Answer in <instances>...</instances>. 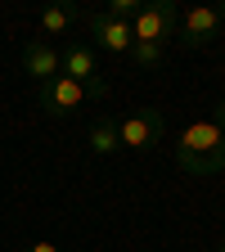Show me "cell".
<instances>
[{"mask_svg": "<svg viewBox=\"0 0 225 252\" xmlns=\"http://www.w3.org/2000/svg\"><path fill=\"white\" fill-rule=\"evenodd\" d=\"M59 77H68V81H77V86L104 81V77H99V54H95V45L68 41V45L59 50Z\"/></svg>", "mask_w": 225, "mask_h": 252, "instance_id": "cell-3", "label": "cell"}, {"mask_svg": "<svg viewBox=\"0 0 225 252\" xmlns=\"http://www.w3.org/2000/svg\"><path fill=\"white\" fill-rule=\"evenodd\" d=\"M86 23H90V36H95V45H99V50H108V54H131V45H135L131 23H122V18L104 14V9H95Z\"/></svg>", "mask_w": 225, "mask_h": 252, "instance_id": "cell-7", "label": "cell"}, {"mask_svg": "<svg viewBox=\"0 0 225 252\" xmlns=\"http://www.w3.org/2000/svg\"><path fill=\"white\" fill-rule=\"evenodd\" d=\"M212 122H216V126H221V131H225V99H221V104L212 108Z\"/></svg>", "mask_w": 225, "mask_h": 252, "instance_id": "cell-14", "label": "cell"}, {"mask_svg": "<svg viewBox=\"0 0 225 252\" xmlns=\"http://www.w3.org/2000/svg\"><path fill=\"white\" fill-rule=\"evenodd\" d=\"M36 104H41L50 117H72L81 104H90V94H86V86H77V81H68V77H54V81H45V86L36 90Z\"/></svg>", "mask_w": 225, "mask_h": 252, "instance_id": "cell-4", "label": "cell"}, {"mask_svg": "<svg viewBox=\"0 0 225 252\" xmlns=\"http://www.w3.org/2000/svg\"><path fill=\"white\" fill-rule=\"evenodd\" d=\"M216 252H225V243H221V248H216Z\"/></svg>", "mask_w": 225, "mask_h": 252, "instance_id": "cell-15", "label": "cell"}, {"mask_svg": "<svg viewBox=\"0 0 225 252\" xmlns=\"http://www.w3.org/2000/svg\"><path fill=\"white\" fill-rule=\"evenodd\" d=\"M216 27H221V14H216V5H194V9H185L180 14V45L185 50H203L212 36H216Z\"/></svg>", "mask_w": 225, "mask_h": 252, "instance_id": "cell-6", "label": "cell"}, {"mask_svg": "<svg viewBox=\"0 0 225 252\" xmlns=\"http://www.w3.org/2000/svg\"><path fill=\"white\" fill-rule=\"evenodd\" d=\"M176 32H180V9L171 5V0H149V5H140V14L131 18V36L140 45H167Z\"/></svg>", "mask_w": 225, "mask_h": 252, "instance_id": "cell-1", "label": "cell"}, {"mask_svg": "<svg viewBox=\"0 0 225 252\" xmlns=\"http://www.w3.org/2000/svg\"><path fill=\"white\" fill-rule=\"evenodd\" d=\"M117 140H122V149H135V153L162 144L167 140V113L162 108H135L131 117L117 122Z\"/></svg>", "mask_w": 225, "mask_h": 252, "instance_id": "cell-2", "label": "cell"}, {"mask_svg": "<svg viewBox=\"0 0 225 252\" xmlns=\"http://www.w3.org/2000/svg\"><path fill=\"white\" fill-rule=\"evenodd\" d=\"M126 59H131L135 68H158V63H162V45H140V41H135Z\"/></svg>", "mask_w": 225, "mask_h": 252, "instance_id": "cell-12", "label": "cell"}, {"mask_svg": "<svg viewBox=\"0 0 225 252\" xmlns=\"http://www.w3.org/2000/svg\"><path fill=\"white\" fill-rule=\"evenodd\" d=\"M122 149V140H117V122L113 117H99L90 126V153H99V158H108V153H117Z\"/></svg>", "mask_w": 225, "mask_h": 252, "instance_id": "cell-10", "label": "cell"}, {"mask_svg": "<svg viewBox=\"0 0 225 252\" xmlns=\"http://www.w3.org/2000/svg\"><path fill=\"white\" fill-rule=\"evenodd\" d=\"M176 153H189V158H212V153H225V131L203 117V122H189L185 131L176 135Z\"/></svg>", "mask_w": 225, "mask_h": 252, "instance_id": "cell-5", "label": "cell"}, {"mask_svg": "<svg viewBox=\"0 0 225 252\" xmlns=\"http://www.w3.org/2000/svg\"><path fill=\"white\" fill-rule=\"evenodd\" d=\"M23 72L36 81V86L54 81V77H59V45H54V41H41V36H32V41L23 45Z\"/></svg>", "mask_w": 225, "mask_h": 252, "instance_id": "cell-8", "label": "cell"}, {"mask_svg": "<svg viewBox=\"0 0 225 252\" xmlns=\"http://www.w3.org/2000/svg\"><path fill=\"white\" fill-rule=\"evenodd\" d=\"M77 23V5H50L45 14H41V41H50V36H63Z\"/></svg>", "mask_w": 225, "mask_h": 252, "instance_id": "cell-9", "label": "cell"}, {"mask_svg": "<svg viewBox=\"0 0 225 252\" xmlns=\"http://www.w3.org/2000/svg\"><path fill=\"white\" fill-rule=\"evenodd\" d=\"M176 167L189 171V176H216L225 171V153H212V158H189V153H176Z\"/></svg>", "mask_w": 225, "mask_h": 252, "instance_id": "cell-11", "label": "cell"}, {"mask_svg": "<svg viewBox=\"0 0 225 252\" xmlns=\"http://www.w3.org/2000/svg\"><path fill=\"white\" fill-rule=\"evenodd\" d=\"M27 252H63V248H59V243H45V239H41V243H32Z\"/></svg>", "mask_w": 225, "mask_h": 252, "instance_id": "cell-13", "label": "cell"}]
</instances>
